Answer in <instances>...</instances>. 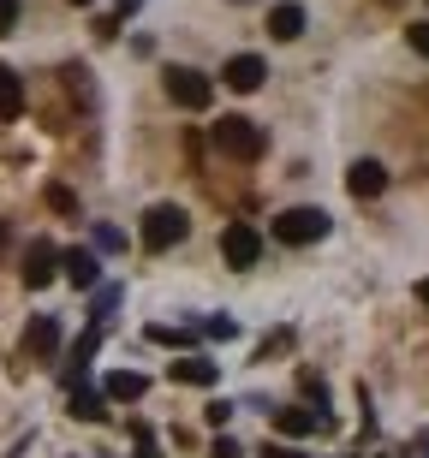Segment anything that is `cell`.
Wrapping results in <instances>:
<instances>
[{"instance_id":"cell-1","label":"cell","mask_w":429,"mask_h":458,"mask_svg":"<svg viewBox=\"0 0 429 458\" xmlns=\"http://www.w3.org/2000/svg\"><path fill=\"white\" fill-rule=\"evenodd\" d=\"M209 137H215V149L233 155V161H257V155H262V125H257V119H245V114H221Z\"/></svg>"},{"instance_id":"cell-2","label":"cell","mask_w":429,"mask_h":458,"mask_svg":"<svg viewBox=\"0 0 429 458\" xmlns=\"http://www.w3.org/2000/svg\"><path fill=\"white\" fill-rule=\"evenodd\" d=\"M161 84H167V102L185 107V114H203V107L215 102V84H209L197 66H167V72H161Z\"/></svg>"},{"instance_id":"cell-3","label":"cell","mask_w":429,"mask_h":458,"mask_svg":"<svg viewBox=\"0 0 429 458\" xmlns=\"http://www.w3.org/2000/svg\"><path fill=\"white\" fill-rule=\"evenodd\" d=\"M185 233H191V215L179 203H155L143 215V250H173Z\"/></svg>"},{"instance_id":"cell-4","label":"cell","mask_w":429,"mask_h":458,"mask_svg":"<svg viewBox=\"0 0 429 458\" xmlns=\"http://www.w3.org/2000/svg\"><path fill=\"white\" fill-rule=\"evenodd\" d=\"M269 226H275L280 244H316V238H328V226H334V221H328L322 208H287V215H275Z\"/></svg>"},{"instance_id":"cell-5","label":"cell","mask_w":429,"mask_h":458,"mask_svg":"<svg viewBox=\"0 0 429 458\" xmlns=\"http://www.w3.org/2000/svg\"><path fill=\"white\" fill-rule=\"evenodd\" d=\"M221 256H227V268H257L262 262V233L251 221H233L221 233Z\"/></svg>"},{"instance_id":"cell-6","label":"cell","mask_w":429,"mask_h":458,"mask_svg":"<svg viewBox=\"0 0 429 458\" xmlns=\"http://www.w3.org/2000/svg\"><path fill=\"white\" fill-rule=\"evenodd\" d=\"M60 256H66V250H54L48 238H36L30 250H24V268H18V274H24V286L42 292V286L54 280V274H60Z\"/></svg>"},{"instance_id":"cell-7","label":"cell","mask_w":429,"mask_h":458,"mask_svg":"<svg viewBox=\"0 0 429 458\" xmlns=\"http://www.w3.org/2000/svg\"><path fill=\"white\" fill-rule=\"evenodd\" d=\"M262 78H269V66H262L257 54H233V60L221 66V84H227V89H239V96L262 89Z\"/></svg>"},{"instance_id":"cell-8","label":"cell","mask_w":429,"mask_h":458,"mask_svg":"<svg viewBox=\"0 0 429 458\" xmlns=\"http://www.w3.org/2000/svg\"><path fill=\"white\" fill-rule=\"evenodd\" d=\"M346 191H352L358 203L382 197V191H388V167H382V161H352V167H346Z\"/></svg>"},{"instance_id":"cell-9","label":"cell","mask_w":429,"mask_h":458,"mask_svg":"<svg viewBox=\"0 0 429 458\" xmlns=\"http://www.w3.org/2000/svg\"><path fill=\"white\" fill-rule=\"evenodd\" d=\"M60 274H66L78 292H96V280H102V262H96V250H66V256H60Z\"/></svg>"},{"instance_id":"cell-10","label":"cell","mask_w":429,"mask_h":458,"mask_svg":"<svg viewBox=\"0 0 429 458\" xmlns=\"http://www.w3.org/2000/svg\"><path fill=\"white\" fill-rule=\"evenodd\" d=\"M275 423H280V435H328V417L322 411H310V405H287V411H275Z\"/></svg>"},{"instance_id":"cell-11","label":"cell","mask_w":429,"mask_h":458,"mask_svg":"<svg viewBox=\"0 0 429 458\" xmlns=\"http://www.w3.org/2000/svg\"><path fill=\"white\" fill-rule=\"evenodd\" d=\"M269 36H275V42H298V36H305V6H298V0L269 6Z\"/></svg>"},{"instance_id":"cell-12","label":"cell","mask_w":429,"mask_h":458,"mask_svg":"<svg viewBox=\"0 0 429 458\" xmlns=\"http://www.w3.org/2000/svg\"><path fill=\"white\" fill-rule=\"evenodd\" d=\"M24 352L30 357H54L60 352V322H54V316H30V327H24Z\"/></svg>"},{"instance_id":"cell-13","label":"cell","mask_w":429,"mask_h":458,"mask_svg":"<svg viewBox=\"0 0 429 458\" xmlns=\"http://www.w3.org/2000/svg\"><path fill=\"white\" fill-rule=\"evenodd\" d=\"M173 381H185V387H215L221 369H215L209 357H179V363H173Z\"/></svg>"},{"instance_id":"cell-14","label":"cell","mask_w":429,"mask_h":458,"mask_svg":"<svg viewBox=\"0 0 429 458\" xmlns=\"http://www.w3.org/2000/svg\"><path fill=\"white\" fill-rule=\"evenodd\" d=\"M18 114H24V84L13 66H0V125H13Z\"/></svg>"},{"instance_id":"cell-15","label":"cell","mask_w":429,"mask_h":458,"mask_svg":"<svg viewBox=\"0 0 429 458\" xmlns=\"http://www.w3.org/2000/svg\"><path fill=\"white\" fill-rule=\"evenodd\" d=\"M150 393V381H143L138 369H114L107 375V399H143Z\"/></svg>"},{"instance_id":"cell-16","label":"cell","mask_w":429,"mask_h":458,"mask_svg":"<svg viewBox=\"0 0 429 458\" xmlns=\"http://www.w3.org/2000/svg\"><path fill=\"white\" fill-rule=\"evenodd\" d=\"M72 417H84V423H102V417H107L102 393H78V387H72Z\"/></svg>"},{"instance_id":"cell-17","label":"cell","mask_w":429,"mask_h":458,"mask_svg":"<svg viewBox=\"0 0 429 458\" xmlns=\"http://www.w3.org/2000/svg\"><path fill=\"white\" fill-rule=\"evenodd\" d=\"M203 334H209V340H239V322H233V316H209Z\"/></svg>"},{"instance_id":"cell-18","label":"cell","mask_w":429,"mask_h":458,"mask_svg":"<svg viewBox=\"0 0 429 458\" xmlns=\"http://www.w3.org/2000/svg\"><path fill=\"white\" fill-rule=\"evenodd\" d=\"M48 208H60V215H78V197H72L66 185H48Z\"/></svg>"},{"instance_id":"cell-19","label":"cell","mask_w":429,"mask_h":458,"mask_svg":"<svg viewBox=\"0 0 429 458\" xmlns=\"http://www.w3.org/2000/svg\"><path fill=\"white\" fill-rule=\"evenodd\" d=\"M18 13H24V0H0V36L18 30Z\"/></svg>"},{"instance_id":"cell-20","label":"cell","mask_w":429,"mask_h":458,"mask_svg":"<svg viewBox=\"0 0 429 458\" xmlns=\"http://www.w3.org/2000/svg\"><path fill=\"white\" fill-rule=\"evenodd\" d=\"M96 250H125V233L120 226H96Z\"/></svg>"},{"instance_id":"cell-21","label":"cell","mask_w":429,"mask_h":458,"mask_svg":"<svg viewBox=\"0 0 429 458\" xmlns=\"http://www.w3.org/2000/svg\"><path fill=\"white\" fill-rule=\"evenodd\" d=\"M150 340H155V345H191V334H179V327H161V322H155V327H150Z\"/></svg>"},{"instance_id":"cell-22","label":"cell","mask_w":429,"mask_h":458,"mask_svg":"<svg viewBox=\"0 0 429 458\" xmlns=\"http://www.w3.org/2000/svg\"><path fill=\"white\" fill-rule=\"evenodd\" d=\"M406 42H412V54H424V60H429V18H424V24H412V30H406Z\"/></svg>"},{"instance_id":"cell-23","label":"cell","mask_w":429,"mask_h":458,"mask_svg":"<svg viewBox=\"0 0 429 458\" xmlns=\"http://www.w3.org/2000/svg\"><path fill=\"white\" fill-rule=\"evenodd\" d=\"M114 304H120V286H102V292H96V322H107V310H114Z\"/></svg>"},{"instance_id":"cell-24","label":"cell","mask_w":429,"mask_h":458,"mask_svg":"<svg viewBox=\"0 0 429 458\" xmlns=\"http://www.w3.org/2000/svg\"><path fill=\"white\" fill-rule=\"evenodd\" d=\"M203 417H209V428H221V423H227V417H233V405H227V399H215V405H209V411H203Z\"/></svg>"},{"instance_id":"cell-25","label":"cell","mask_w":429,"mask_h":458,"mask_svg":"<svg viewBox=\"0 0 429 458\" xmlns=\"http://www.w3.org/2000/svg\"><path fill=\"white\" fill-rule=\"evenodd\" d=\"M215 458H245V453H239V441H227V435H221V441H215Z\"/></svg>"},{"instance_id":"cell-26","label":"cell","mask_w":429,"mask_h":458,"mask_svg":"<svg viewBox=\"0 0 429 458\" xmlns=\"http://www.w3.org/2000/svg\"><path fill=\"white\" fill-rule=\"evenodd\" d=\"M262 458H305V453H292V446H262Z\"/></svg>"},{"instance_id":"cell-27","label":"cell","mask_w":429,"mask_h":458,"mask_svg":"<svg viewBox=\"0 0 429 458\" xmlns=\"http://www.w3.org/2000/svg\"><path fill=\"white\" fill-rule=\"evenodd\" d=\"M417 304L429 310V274H424V280H417Z\"/></svg>"},{"instance_id":"cell-28","label":"cell","mask_w":429,"mask_h":458,"mask_svg":"<svg viewBox=\"0 0 429 458\" xmlns=\"http://www.w3.org/2000/svg\"><path fill=\"white\" fill-rule=\"evenodd\" d=\"M66 6H90V0H66Z\"/></svg>"},{"instance_id":"cell-29","label":"cell","mask_w":429,"mask_h":458,"mask_svg":"<svg viewBox=\"0 0 429 458\" xmlns=\"http://www.w3.org/2000/svg\"><path fill=\"white\" fill-rule=\"evenodd\" d=\"M388 6H394V0H388Z\"/></svg>"},{"instance_id":"cell-30","label":"cell","mask_w":429,"mask_h":458,"mask_svg":"<svg viewBox=\"0 0 429 458\" xmlns=\"http://www.w3.org/2000/svg\"><path fill=\"white\" fill-rule=\"evenodd\" d=\"M0 238H6V233H0Z\"/></svg>"}]
</instances>
